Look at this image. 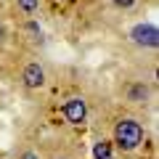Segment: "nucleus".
Wrapping results in <instances>:
<instances>
[{"label": "nucleus", "instance_id": "0eeeda50", "mask_svg": "<svg viewBox=\"0 0 159 159\" xmlns=\"http://www.w3.org/2000/svg\"><path fill=\"white\" fill-rule=\"evenodd\" d=\"M146 93H148L146 85H133L127 96H130V101H143V98H146Z\"/></svg>", "mask_w": 159, "mask_h": 159}, {"label": "nucleus", "instance_id": "f257e3e1", "mask_svg": "<svg viewBox=\"0 0 159 159\" xmlns=\"http://www.w3.org/2000/svg\"><path fill=\"white\" fill-rule=\"evenodd\" d=\"M143 141V125L138 119H119L114 127V143L122 151H135Z\"/></svg>", "mask_w": 159, "mask_h": 159}, {"label": "nucleus", "instance_id": "20e7f679", "mask_svg": "<svg viewBox=\"0 0 159 159\" xmlns=\"http://www.w3.org/2000/svg\"><path fill=\"white\" fill-rule=\"evenodd\" d=\"M21 80H24V88H29V90H37V88L45 85V69L40 66L37 61L27 64L21 72Z\"/></svg>", "mask_w": 159, "mask_h": 159}, {"label": "nucleus", "instance_id": "6e6552de", "mask_svg": "<svg viewBox=\"0 0 159 159\" xmlns=\"http://www.w3.org/2000/svg\"><path fill=\"white\" fill-rule=\"evenodd\" d=\"M111 3H114L117 8H122V11H127V8L135 6V0H111Z\"/></svg>", "mask_w": 159, "mask_h": 159}, {"label": "nucleus", "instance_id": "423d86ee", "mask_svg": "<svg viewBox=\"0 0 159 159\" xmlns=\"http://www.w3.org/2000/svg\"><path fill=\"white\" fill-rule=\"evenodd\" d=\"M16 3L24 13H37V8H40V0H16Z\"/></svg>", "mask_w": 159, "mask_h": 159}, {"label": "nucleus", "instance_id": "39448f33", "mask_svg": "<svg viewBox=\"0 0 159 159\" xmlns=\"http://www.w3.org/2000/svg\"><path fill=\"white\" fill-rule=\"evenodd\" d=\"M93 159H111V143L106 141L93 143Z\"/></svg>", "mask_w": 159, "mask_h": 159}, {"label": "nucleus", "instance_id": "7ed1b4c3", "mask_svg": "<svg viewBox=\"0 0 159 159\" xmlns=\"http://www.w3.org/2000/svg\"><path fill=\"white\" fill-rule=\"evenodd\" d=\"M64 117H66L69 125H82V122L88 119V103H85V98H80V96L69 98V101L64 103Z\"/></svg>", "mask_w": 159, "mask_h": 159}, {"label": "nucleus", "instance_id": "1a4fd4ad", "mask_svg": "<svg viewBox=\"0 0 159 159\" xmlns=\"http://www.w3.org/2000/svg\"><path fill=\"white\" fill-rule=\"evenodd\" d=\"M21 159H40V157H37L34 151H24V154H21Z\"/></svg>", "mask_w": 159, "mask_h": 159}, {"label": "nucleus", "instance_id": "f03ea898", "mask_svg": "<svg viewBox=\"0 0 159 159\" xmlns=\"http://www.w3.org/2000/svg\"><path fill=\"white\" fill-rule=\"evenodd\" d=\"M130 40L135 43V45H141V48H157L159 45V29H157V24H148V21L135 24V27L130 29Z\"/></svg>", "mask_w": 159, "mask_h": 159}]
</instances>
